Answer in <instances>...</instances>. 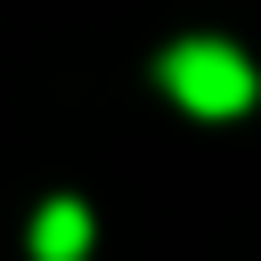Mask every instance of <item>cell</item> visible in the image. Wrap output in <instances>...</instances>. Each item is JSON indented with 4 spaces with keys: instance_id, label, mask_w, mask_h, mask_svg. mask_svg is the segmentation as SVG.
I'll use <instances>...</instances> for the list:
<instances>
[{
    "instance_id": "obj_1",
    "label": "cell",
    "mask_w": 261,
    "mask_h": 261,
    "mask_svg": "<svg viewBox=\"0 0 261 261\" xmlns=\"http://www.w3.org/2000/svg\"><path fill=\"white\" fill-rule=\"evenodd\" d=\"M163 90H171L188 114L228 122V114H245V106H253L261 73L245 65V49H237V41H179V49H163Z\"/></svg>"
},
{
    "instance_id": "obj_2",
    "label": "cell",
    "mask_w": 261,
    "mask_h": 261,
    "mask_svg": "<svg viewBox=\"0 0 261 261\" xmlns=\"http://www.w3.org/2000/svg\"><path fill=\"white\" fill-rule=\"evenodd\" d=\"M33 261H90V212L73 196H49L33 220Z\"/></svg>"
}]
</instances>
